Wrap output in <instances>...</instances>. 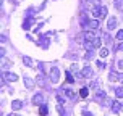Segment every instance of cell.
<instances>
[{
	"label": "cell",
	"mask_w": 123,
	"mask_h": 116,
	"mask_svg": "<svg viewBox=\"0 0 123 116\" xmlns=\"http://www.w3.org/2000/svg\"><path fill=\"white\" fill-rule=\"evenodd\" d=\"M58 79H60V71H58V68L54 66L52 69H50V81H52L54 84H57Z\"/></svg>",
	"instance_id": "1"
},
{
	"label": "cell",
	"mask_w": 123,
	"mask_h": 116,
	"mask_svg": "<svg viewBox=\"0 0 123 116\" xmlns=\"http://www.w3.org/2000/svg\"><path fill=\"white\" fill-rule=\"evenodd\" d=\"M32 103L34 105H44V97L41 95V94L34 95V97H32Z\"/></svg>",
	"instance_id": "2"
},
{
	"label": "cell",
	"mask_w": 123,
	"mask_h": 116,
	"mask_svg": "<svg viewBox=\"0 0 123 116\" xmlns=\"http://www.w3.org/2000/svg\"><path fill=\"white\" fill-rule=\"evenodd\" d=\"M81 74H83V77H86V79H87V77H91V76H92V69L89 66H84V68H83V71H81Z\"/></svg>",
	"instance_id": "3"
},
{
	"label": "cell",
	"mask_w": 123,
	"mask_h": 116,
	"mask_svg": "<svg viewBox=\"0 0 123 116\" xmlns=\"http://www.w3.org/2000/svg\"><path fill=\"white\" fill-rule=\"evenodd\" d=\"M3 77H5L6 81H10V82H15V81H18V76L13 73H5L3 74Z\"/></svg>",
	"instance_id": "4"
},
{
	"label": "cell",
	"mask_w": 123,
	"mask_h": 116,
	"mask_svg": "<svg viewBox=\"0 0 123 116\" xmlns=\"http://www.w3.org/2000/svg\"><path fill=\"white\" fill-rule=\"evenodd\" d=\"M99 26H100V23H99L97 19H92V21H87V28H89V29H97Z\"/></svg>",
	"instance_id": "5"
},
{
	"label": "cell",
	"mask_w": 123,
	"mask_h": 116,
	"mask_svg": "<svg viewBox=\"0 0 123 116\" xmlns=\"http://www.w3.org/2000/svg\"><path fill=\"white\" fill-rule=\"evenodd\" d=\"M23 81H25V86L28 87V89H32V87L36 86V82H34V81L31 79V77H25Z\"/></svg>",
	"instance_id": "6"
},
{
	"label": "cell",
	"mask_w": 123,
	"mask_h": 116,
	"mask_svg": "<svg viewBox=\"0 0 123 116\" xmlns=\"http://www.w3.org/2000/svg\"><path fill=\"white\" fill-rule=\"evenodd\" d=\"M21 106H23V103H21L19 100H15V102H13V103H12V108H13V110H15V111L21 110Z\"/></svg>",
	"instance_id": "7"
},
{
	"label": "cell",
	"mask_w": 123,
	"mask_h": 116,
	"mask_svg": "<svg viewBox=\"0 0 123 116\" xmlns=\"http://www.w3.org/2000/svg\"><path fill=\"white\" fill-rule=\"evenodd\" d=\"M115 26H117V19L110 18V19H109V23H107V28H109V29H113Z\"/></svg>",
	"instance_id": "8"
},
{
	"label": "cell",
	"mask_w": 123,
	"mask_h": 116,
	"mask_svg": "<svg viewBox=\"0 0 123 116\" xmlns=\"http://www.w3.org/2000/svg\"><path fill=\"white\" fill-rule=\"evenodd\" d=\"M49 113V110H47V105H41V108H39V115L41 116H45Z\"/></svg>",
	"instance_id": "9"
},
{
	"label": "cell",
	"mask_w": 123,
	"mask_h": 116,
	"mask_svg": "<svg viewBox=\"0 0 123 116\" xmlns=\"http://www.w3.org/2000/svg\"><path fill=\"white\" fill-rule=\"evenodd\" d=\"M36 82H37V84H39L41 87L45 86V81H44V76H42V74H39V76L36 77Z\"/></svg>",
	"instance_id": "10"
},
{
	"label": "cell",
	"mask_w": 123,
	"mask_h": 116,
	"mask_svg": "<svg viewBox=\"0 0 123 116\" xmlns=\"http://www.w3.org/2000/svg\"><path fill=\"white\" fill-rule=\"evenodd\" d=\"M120 105H122L120 102H113V103H112V110L115 111V113H118V111L122 110V106H120Z\"/></svg>",
	"instance_id": "11"
},
{
	"label": "cell",
	"mask_w": 123,
	"mask_h": 116,
	"mask_svg": "<svg viewBox=\"0 0 123 116\" xmlns=\"http://www.w3.org/2000/svg\"><path fill=\"white\" fill-rule=\"evenodd\" d=\"M84 39H86V42H92V40L96 39V36H94L92 32H86V34H84Z\"/></svg>",
	"instance_id": "12"
},
{
	"label": "cell",
	"mask_w": 123,
	"mask_h": 116,
	"mask_svg": "<svg viewBox=\"0 0 123 116\" xmlns=\"http://www.w3.org/2000/svg\"><path fill=\"white\" fill-rule=\"evenodd\" d=\"M99 15H100V16H99L100 19L105 18V15H107V6H100V8H99Z\"/></svg>",
	"instance_id": "13"
},
{
	"label": "cell",
	"mask_w": 123,
	"mask_h": 116,
	"mask_svg": "<svg viewBox=\"0 0 123 116\" xmlns=\"http://www.w3.org/2000/svg\"><path fill=\"white\" fill-rule=\"evenodd\" d=\"M87 94H89V89H87V87H83V89L80 90V95H81L83 98H86V97H87Z\"/></svg>",
	"instance_id": "14"
},
{
	"label": "cell",
	"mask_w": 123,
	"mask_h": 116,
	"mask_svg": "<svg viewBox=\"0 0 123 116\" xmlns=\"http://www.w3.org/2000/svg\"><path fill=\"white\" fill-rule=\"evenodd\" d=\"M23 61H25L26 66H32V65H34V63H32V60H31L29 56H23Z\"/></svg>",
	"instance_id": "15"
},
{
	"label": "cell",
	"mask_w": 123,
	"mask_h": 116,
	"mask_svg": "<svg viewBox=\"0 0 123 116\" xmlns=\"http://www.w3.org/2000/svg\"><path fill=\"white\" fill-rule=\"evenodd\" d=\"M115 95H117L118 98H123V87H118L117 90H115Z\"/></svg>",
	"instance_id": "16"
},
{
	"label": "cell",
	"mask_w": 123,
	"mask_h": 116,
	"mask_svg": "<svg viewBox=\"0 0 123 116\" xmlns=\"http://www.w3.org/2000/svg\"><path fill=\"white\" fill-rule=\"evenodd\" d=\"M31 24H32V19H26V21H25V24H23V29H26V31H28Z\"/></svg>",
	"instance_id": "17"
},
{
	"label": "cell",
	"mask_w": 123,
	"mask_h": 116,
	"mask_svg": "<svg viewBox=\"0 0 123 116\" xmlns=\"http://www.w3.org/2000/svg\"><path fill=\"white\" fill-rule=\"evenodd\" d=\"M96 98H97V100H102V98H105V92L99 90V92H97V95H96Z\"/></svg>",
	"instance_id": "18"
},
{
	"label": "cell",
	"mask_w": 123,
	"mask_h": 116,
	"mask_svg": "<svg viewBox=\"0 0 123 116\" xmlns=\"http://www.w3.org/2000/svg\"><path fill=\"white\" fill-rule=\"evenodd\" d=\"M99 55L102 56V58H105V56L109 55V50H107V49H100V53H99Z\"/></svg>",
	"instance_id": "19"
},
{
	"label": "cell",
	"mask_w": 123,
	"mask_h": 116,
	"mask_svg": "<svg viewBox=\"0 0 123 116\" xmlns=\"http://www.w3.org/2000/svg\"><path fill=\"white\" fill-rule=\"evenodd\" d=\"M65 74H67V81H68V82H74V79H73V76H71V73H70V71H67Z\"/></svg>",
	"instance_id": "20"
},
{
	"label": "cell",
	"mask_w": 123,
	"mask_h": 116,
	"mask_svg": "<svg viewBox=\"0 0 123 116\" xmlns=\"http://www.w3.org/2000/svg\"><path fill=\"white\" fill-rule=\"evenodd\" d=\"M117 40H123V29L117 32Z\"/></svg>",
	"instance_id": "21"
},
{
	"label": "cell",
	"mask_w": 123,
	"mask_h": 116,
	"mask_svg": "<svg viewBox=\"0 0 123 116\" xmlns=\"http://www.w3.org/2000/svg\"><path fill=\"white\" fill-rule=\"evenodd\" d=\"M65 94H67L68 97H74V92L71 90V89H67V90H65Z\"/></svg>",
	"instance_id": "22"
},
{
	"label": "cell",
	"mask_w": 123,
	"mask_h": 116,
	"mask_svg": "<svg viewBox=\"0 0 123 116\" xmlns=\"http://www.w3.org/2000/svg\"><path fill=\"white\" fill-rule=\"evenodd\" d=\"M97 68H99V69H104V68H105V63L99 60V61H97Z\"/></svg>",
	"instance_id": "23"
},
{
	"label": "cell",
	"mask_w": 123,
	"mask_h": 116,
	"mask_svg": "<svg viewBox=\"0 0 123 116\" xmlns=\"http://www.w3.org/2000/svg\"><path fill=\"white\" fill-rule=\"evenodd\" d=\"M92 15L99 19V16H100V15H99V8H94V10H92Z\"/></svg>",
	"instance_id": "24"
},
{
	"label": "cell",
	"mask_w": 123,
	"mask_h": 116,
	"mask_svg": "<svg viewBox=\"0 0 123 116\" xmlns=\"http://www.w3.org/2000/svg\"><path fill=\"white\" fill-rule=\"evenodd\" d=\"M57 111H58L60 115H63V113H65V110H63V106H62V103L58 105V106H57Z\"/></svg>",
	"instance_id": "25"
},
{
	"label": "cell",
	"mask_w": 123,
	"mask_h": 116,
	"mask_svg": "<svg viewBox=\"0 0 123 116\" xmlns=\"http://www.w3.org/2000/svg\"><path fill=\"white\" fill-rule=\"evenodd\" d=\"M118 68H120V69H123V60L118 61Z\"/></svg>",
	"instance_id": "26"
},
{
	"label": "cell",
	"mask_w": 123,
	"mask_h": 116,
	"mask_svg": "<svg viewBox=\"0 0 123 116\" xmlns=\"http://www.w3.org/2000/svg\"><path fill=\"white\" fill-rule=\"evenodd\" d=\"M83 115L84 116H91V113H89V111H83Z\"/></svg>",
	"instance_id": "27"
},
{
	"label": "cell",
	"mask_w": 123,
	"mask_h": 116,
	"mask_svg": "<svg viewBox=\"0 0 123 116\" xmlns=\"http://www.w3.org/2000/svg\"><path fill=\"white\" fill-rule=\"evenodd\" d=\"M122 49H123V42L120 44V45H118V50H122Z\"/></svg>",
	"instance_id": "28"
},
{
	"label": "cell",
	"mask_w": 123,
	"mask_h": 116,
	"mask_svg": "<svg viewBox=\"0 0 123 116\" xmlns=\"http://www.w3.org/2000/svg\"><path fill=\"white\" fill-rule=\"evenodd\" d=\"M8 116H15V115H8Z\"/></svg>",
	"instance_id": "29"
}]
</instances>
